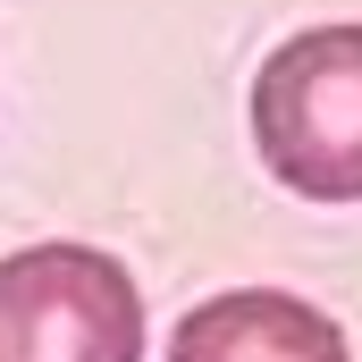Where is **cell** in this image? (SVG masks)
I'll return each mask as SVG.
<instances>
[{
	"instance_id": "obj_2",
	"label": "cell",
	"mask_w": 362,
	"mask_h": 362,
	"mask_svg": "<svg viewBox=\"0 0 362 362\" xmlns=\"http://www.w3.org/2000/svg\"><path fill=\"white\" fill-rule=\"evenodd\" d=\"M0 362H144V295L118 253L51 236L0 262Z\"/></svg>"
},
{
	"instance_id": "obj_3",
	"label": "cell",
	"mask_w": 362,
	"mask_h": 362,
	"mask_svg": "<svg viewBox=\"0 0 362 362\" xmlns=\"http://www.w3.org/2000/svg\"><path fill=\"white\" fill-rule=\"evenodd\" d=\"M169 362H354V354L320 303L278 295V286H236V295L194 303L169 329Z\"/></svg>"
},
{
	"instance_id": "obj_1",
	"label": "cell",
	"mask_w": 362,
	"mask_h": 362,
	"mask_svg": "<svg viewBox=\"0 0 362 362\" xmlns=\"http://www.w3.org/2000/svg\"><path fill=\"white\" fill-rule=\"evenodd\" d=\"M253 152L303 202H362V25H303L262 59Z\"/></svg>"
}]
</instances>
